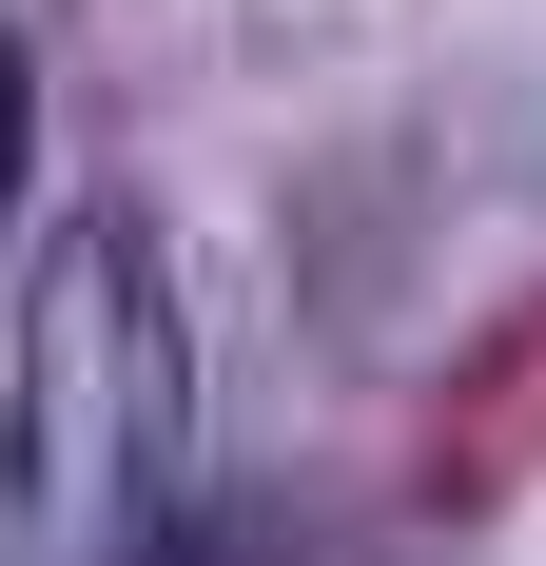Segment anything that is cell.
I'll return each instance as SVG.
<instances>
[{"mask_svg": "<svg viewBox=\"0 0 546 566\" xmlns=\"http://www.w3.org/2000/svg\"><path fill=\"white\" fill-rule=\"evenodd\" d=\"M176 274L137 216H78L20 333V527L40 566H157L176 527Z\"/></svg>", "mask_w": 546, "mask_h": 566, "instance_id": "cell-1", "label": "cell"}, {"mask_svg": "<svg viewBox=\"0 0 546 566\" xmlns=\"http://www.w3.org/2000/svg\"><path fill=\"white\" fill-rule=\"evenodd\" d=\"M20 157H40V78H20V40H0V196H20Z\"/></svg>", "mask_w": 546, "mask_h": 566, "instance_id": "cell-2", "label": "cell"}]
</instances>
